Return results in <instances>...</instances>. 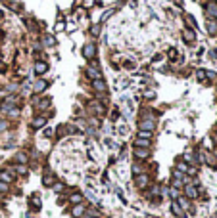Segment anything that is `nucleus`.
<instances>
[{"mask_svg": "<svg viewBox=\"0 0 217 218\" xmlns=\"http://www.w3.org/2000/svg\"><path fill=\"white\" fill-rule=\"evenodd\" d=\"M154 128H156V119L152 117V115H146V117H142L139 121V130H148L152 132Z\"/></svg>", "mask_w": 217, "mask_h": 218, "instance_id": "obj_1", "label": "nucleus"}, {"mask_svg": "<svg viewBox=\"0 0 217 218\" xmlns=\"http://www.w3.org/2000/svg\"><path fill=\"white\" fill-rule=\"evenodd\" d=\"M87 75L92 78V81H98V78H102V71L98 69L96 63H90V65L87 67Z\"/></svg>", "mask_w": 217, "mask_h": 218, "instance_id": "obj_2", "label": "nucleus"}, {"mask_svg": "<svg viewBox=\"0 0 217 218\" xmlns=\"http://www.w3.org/2000/svg\"><path fill=\"white\" fill-rule=\"evenodd\" d=\"M46 88H48V82L44 81V78H38V81L33 82V92H35V94H41V92H44Z\"/></svg>", "mask_w": 217, "mask_h": 218, "instance_id": "obj_3", "label": "nucleus"}, {"mask_svg": "<svg viewBox=\"0 0 217 218\" xmlns=\"http://www.w3.org/2000/svg\"><path fill=\"white\" fill-rule=\"evenodd\" d=\"M94 54H96V44H85V48H83L85 58L90 59V58H94Z\"/></svg>", "mask_w": 217, "mask_h": 218, "instance_id": "obj_4", "label": "nucleus"}, {"mask_svg": "<svg viewBox=\"0 0 217 218\" xmlns=\"http://www.w3.org/2000/svg\"><path fill=\"white\" fill-rule=\"evenodd\" d=\"M206 14H208L209 19H217V4L215 2H209V4L206 6Z\"/></svg>", "mask_w": 217, "mask_h": 218, "instance_id": "obj_5", "label": "nucleus"}, {"mask_svg": "<svg viewBox=\"0 0 217 218\" xmlns=\"http://www.w3.org/2000/svg\"><path fill=\"white\" fill-rule=\"evenodd\" d=\"M44 124H46V119H44V117H35V119L31 121V128H33V130H37V128H42Z\"/></svg>", "mask_w": 217, "mask_h": 218, "instance_id": "obj_6", "label": "nucleus"}, {"mask_svg": "<svg viewBox=\"0 0 217 218\" xmlns=\"http://www.w3.org/2000/svg\"><path fill=\"white\" fill-rule=\"evenodd\" d=\"M185 193H186V197H188V199H196V197H198V190H196L192 184H186Z\"/></svg>", "mask_w": 217, "mask_h": 218, "instance_id": "obj_7", "label": "nucleus"}, {"mask_svg": "<svg viewBox=\"0 0 217 218\" xmlns=\"http://www.w3.org/2000/svg\"><path fill=\"white\" fill-rule=\"evenodd\" d=\"M92 88L98 92V94H104V92H106V82L102 81V78H98V81H92Z\"/></svg>", "mask_w": 217, "mask_h": 218, "instance_id": "obj_8", "label": "nucleus"}, {"mask_svg": "<svg viewBox=\"0 0 217 218\" xmlns=\"http://www.w3.org/2000/svg\"><path fill=\"white\" fill-rule=\"evenodd\" d=\"M46 71H48L46 61H37V63H35V73H37V75H42V73H46Z\"/></svg>", "mask_w": 217, "mask_h": 218, "instance_id": "obj_9", "label": "nucleus"}, {"mask_svg": "<svg viewBox=\"0 0 217 218\" xmlns=\"http://www.w3.org/2000/svg\"><path fill=\"white\" fill-rule=\"evenodd\" d=\"M183 38H185L186 42H194V40H196V33H194L192 29H185V33H183Z\"/></svg>", "mask_w": 217, "mask_h": 218, "instance_id": "obj_10", "label": "nucleus"}, {"mask_svg": "<svg viewBox=\"0 0 217 218\" xmlns=\"http://www.w3.org/2000/svg\"><path fill=\"white\" fill-rule=\"evenodd\" d=\"M71 214H73V218H79V216H83L85 214V205H75L73 207V210H71Z\"/></svg>", "mask_w": 217, "mask_h": 218, "instance_id": "obj_11", "label": "nucleus"}, {"mask_svg": "<svg viewBox=\"0 0 217 218\" xmlns=\"http://www.w3.org/2000/svg\"><path fill=\"white\" fill-rule=\"evenodd\" d=\"M150 144H152V142L146 140V138H136V140H134V145H136V147H144V149H148Z\"/></svg>", "mask_w": 217, "mask_h": 218, "instance_id": "obj_12", "label": "nucleus"}, {"mask_svg": "<svg viewBox=\"0 0 217 218\" xmlns=\"http://www.w3.org/2000/svg\"><path fill=\"white\" fill-rule=\"evenodd\" d=\"M148 155H150V151L144 149V147H136V149H134V157H136V159H146Z\"/></svg>", "mask_w": 217, "mask_h": 218, "instance_id": "obj_13", "label": "nucleus"}, {"mask_svg": "<svg viewBox=\"0 0 217 218\" xmlns=\"http://www.w3.org/2000/svg\"><path fill=\"white\" fill-rule=\"evenodd\" d=\"M136 186H139L140 190L148 186V176L146 174H139V176H136Z\"/></svg>", "mask_w": 217, "mask_h": 218, "instance_id": "obj_14", "label": "nucleus"}, {"mask_svg": "<svg viewBox=\"0 0 217 218\" xmlns=\"http://www.w3.org/2000/svg\"><path fill=\"white\" fill-rule=\"evenodd\" d=\"M171 210H173V214H175V216H185V210L179 207V203H177V201H173V203H171Z\"/></svg>", "mask_w": 217, "mask_h": 218, "instance_id": "obj_15", "label": "nucleus"}, {"mask_svg": "<svg viewBox=\"0 0 217 218\" xmlns=\"http://www.w3.org/2000/svg\"><path fill=\"white\" fill-rule=\"evenodd\" d=\"M177 203H179V207L183 210H188L190 209V201L186 199V197H179V201H177Z\"/></svg>", "mask_w": 217, "mask_h": 218, "instance_id": "obj_16", "label": "nucleus"}, {"mask_svg": "<svg viewBox=\"0 0 217 218\" xmlns=\"http://www.w3.org/2000/svg\"><path fill=\"white\" fill-rule=\"evenodd\" d=\"M208 33H209V35H215V33H217V23L213 21V19H209V21H208Z\"/></svg>", "mask_w": 217, "mask_h": 218, "instance_id": "obj_17", "label": "nucleus"}, {"mask_svg": "<svg viewBox=\"0 0 217 218\" xmlns=\"http://www.w3.org/2000/svg\"><path fill=\"white\" fill-rule=\"evenodd\" d=\"M42 44H44V46H54L56 44V40H54V36H42Z\"/></svg>", "mask_w": 217, "mask_h": 218, "instance_id": "obj_18", "label": "nucleus"}, {"mask_svg": "<svg viewBox=\"0 0 217 218\" xmlns=\"http://www.w3.org/2000/svg\"><path fill=\"white\" fill-rule=\"evenodd\" d=\"M42 182H44V186H52V184H54V176H52V174H44V178H42Z\"/></svg>", "mask_w": 217, "mask_h": 218, "instance_id": "obj_19", "label": "nucleus"}, {"mask_svg": "<svg viewBox=\"0 0 217 218\" xmlns=\"http://www.w3.org/2000/svg\"><path fill=\"white\" fill-rule=\"evenodd\" d=\"M15 161H19L21 165H25V163H27V155H25L23 151H19V153L15 155Z\"/></svg>", "mask_w": 217, "mask_h": 218, "instance_id": "obj_20", "label": "nucleus"}, {"mask_svg": "<svg viewBox=\"0 0 217 218\" xmlns=\"http://www.w3.org/2000/svg\"><path fill=\"white\" fill-rule=\"evenodd\" d=\"M69 199H71V203L79 205V203H81V201H83V195H81V193H73V195H71Z\"/></svg>", "mask_w": 217, "mask_h": 218, "instance_id": "obj_21", "label": "nucleus"}, {"mask_svg": "<svg viewBox=\"0 0 217 218\" xmlns=\"http://www.w3.org/2000/svg\"><path fill=\"white\" fill-rule=\"evenodd\" d=\"M0 182H6V184H10V182H12V174H8V172H0Z\"/></svg>", "mask_w": 217, "mask_h": 218, "instance_id": "obj_22", "label": "nucleus"}, {"mask_svg": "<svg viewBox=\"0 0 217 218\" xmlns=\"http://www.w3.org/2000/svg\"><path fill=\"white\" fill-rule=\"evenodd\" d=\"M90 105H92V111H96L98 115H102V113H104V107H102V105L98 103V101H94V103H90Z\"/></svg>", "mask_w": 217, "mask_h": 218, "instance_id": "obj_23", "label": "nucleus"}, {"mask_svg": "<svg viewBox=\"0 0 217 218\" xmlns=\"http://www.w3.org/2000/svg\"><path fill=\"white\" fill-rule=\"evenodd\" d=\"M133 174H136V176H139V174H142V165L134 163V165H133Z\"/></svg>", "mask_w": 217, "mask_h": 218, "instance_id": "obj_24", "label": "nucleus"}, {"mask_svg": "<svg viewBox=\"0 0 217 218\" xmlns=\"http://www.w3.org/2000/svg\"><path fill=\"white\" fill-rule=\"evenodd\" d=\"M139 138H146V140H150V138H152V132H148V130H139Z\"/></svg>", "mask_w": 217, "mask_h": 218, "instance_id": "obj_25", "label": "nucleus"}, {"mask_svg": "<svg viewBox=\"0 0 217 218\" xmlns=\"http://www.w3.org/2000/svg\"><path fill=\"white\" fill-rule=\"evenodd\" d=\"M185 19H186V23H188V25H190V27H196V21H194V17H192V15H190V14H186L185 15Z\"/></svg>", "mask_w": 217, "mask_h": 218, "instance_id": "obj_26", "label": "nucleus"}, {"mask_svg": "<svg viewBox=\"0 0 217 218\" xmlns=\"http://www.w3.org/2000/svg\"><path fill=\"white\" fill-rule=\"evenodd\" d=\"M15 170H18L19 174H27V168H25V165H19V167H15Z\"/></svg>", "mask_w": 217, "mask_h": 218, "instance_id": "obj_27", "label": "nucleus"}, {"mask_svg": "<svg viewBox=\"0 0 217 218\" xmlns=\"http://www.w3.org/2000/svg\"><path fill=\"white\" fill-rule=\"evenodd\" d=\"M48 105H50V100H42V101H41V105H37V107H41V109H46Z\"/></svg>", "mask_w": 217, "mask_h": 218, "instance_id": "obj_28", "label": "nucleus"}, {"mask_svg": "<svg viewBox=\"0 0 217 218\" xmlns=\"http://www.w3.org/2000/svg\"><path fill=\"white\" fill-rule=\"evenodd\" d=\"M0 191H2V193L8 191V184H6V182H0Z\"/></svg>", "mask_w": 217, "mask_h": 218, "instance_id": "obj_29", "label": "nucleus"}, {"mask_svg": "<svg viewBox=\"0 0 217 218\" xmlns=\"http://www.w3.org/2000/svg\"><path fill=\"white\" fill-rule=\"evenodd\" d=\"M31 203L35 205V209H38V207H41V199H38V197H35V199H31Z\"/></svg>", "mask_w": 217, "mask_h": 218, "instance_id": "obj_30", "label": "nucleus"}, {"mask_svg": "<svg viewBox=\"0 0 217 218\" xmlns=\"http://www.w3.org/2000/svg\"><path fill=\"white\" fill-rule=\"evenodd\" d=\"M6 128H8V123H6V121H0V132L6 130Z\"/></svg>", "mask_w": 217, "mask_h": 218, "instance_id": "obj_31", "label": "nucleus"}, {"mask_svg": "<svg viewBox=\"0 0 217 218\" xmlns=\"http://www.w3.org/2000/svg\"><path fill=\"white\" fill-rule=\"evenodd\" d=\"M209 58H211L213 61H217V52H215V50H211V52H209Z\"/></svg>", "mask_w": 217, "mask_h": 218, "instance_id": "obj_32", "label": "nucleus"}, {"mask_svg": "<svg viewBox=\"0 0 217 218\" xmlns=\"http://www.w3.org/2000/svg\"><path fill=\"white\" fill-rule=\"evenodd\" d=\"M64 190V186H62V184H54V191H62Z\"/></svg>", "mask_w": 217, "mask_h": 218, "instance_id": "obj_33", "label": "nucleus"}, {"mask_svg": "<svg viewBox=\"0 0 217 218\" xmlns=\"http://www.w3.org/2000/svg\"><path fill=\"white\" fill-rule=\"evenodd\" d=\"M52 136V130L50 128H46V130H44V138H50Z\"/></svg>", "mask_w": 217, "mask_h": 218, "instance_id": "obj_34", "label": "nucleus"}, {"mask_svg": "<svg viewBox=\"0 0 217 218\" xmlns=\"http://www.w3.org/2000/svg\"><path fill=\"white\" fill-rule=\"evenodd\" d=\"M98 33H100V27H92V35H94V36H96V35H98Z\"/></svg>", "mask_w": 217, "mask_h": 218, "instance_id": "obj_35", "label": "nucleus"}, {"mask_svg": "<svg viewBox=\"0 0 217 218\" xmlns=\"http://www.w3.org/2000/svg\"><path fill=\"white\" fill-rule=\"evenodd\" d=\"M213 155H215V159H217V149H215V151H213Z\"/></svg>", "mask_w": 217, "mask_h": 218, "instance_id": "obj_36", "label": "nucleus"}, {"mask_svg": "<svg viewBox=\"0 0 217 218\" xmlns=\"http://www.w3.org/2000/svg\"><path fill=\"white\" fill-rule=\"evenodd\" d=\"M209 2H215V0H209Z\"/></svg>", "mask_w": 217, "mask_h": 218, "instance_id": "obj_37", "label": "nucleus"}, {"mask_svg": "<svg viewBox=\"0 0 217 218\" xmlns=\"http://www.w3.org/2000/svg\"><path fill=\"white\" fill-rule=\"evenodd\" d=\"M215 140H217V136H215Z\"/></svg>", "mask_w": 217, "mask_h": 218, "instance_id": "obj_38", "label": "nucleus"}]
</instances>
